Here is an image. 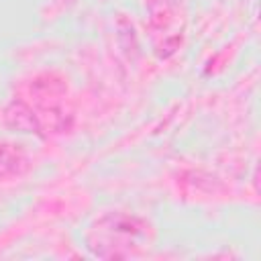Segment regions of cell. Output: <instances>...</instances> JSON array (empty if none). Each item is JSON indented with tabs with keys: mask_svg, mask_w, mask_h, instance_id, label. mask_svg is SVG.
<instances>
[{
	"mask_svg": "<svg viewBox=\"0 0 261 261\" xmlns=\"http://www.w3.org/2000/svg\"><path fill=\"white\" fill-rule=\"evenodd\" d=\"M20 163H22V159H20L18 151L6 149V147L0 149V177L18 173V165H20Z\"/></svg>",
	"mask_w": 261,
	"mask_h": 261,
	"instance_id": "3957f363",
	"label": "cell"
},
{
	"mask_svg": "<svg viewBox=\"0 0 261 261\" xmlns=\"http://www.w3.org/2000/svg\"><path fill=\"white\" fill-rule=\"evenodd\" d=\"M92 232H96V239H90V249L102 241H106V245L102 247H126L145 239L147 224L141 218L128 214H106L100 220H96Z\"/></svg>",
	"mask_w": 261,
	"mask_h": 261,
	"instance_id": "6da1fadb",
	"label": "cell"
},
{
	"mask_svg": "<svg viewBox=\"0 0 261 261\" xmlns=\"http://www.w3.org/2000/svg\"><path fill=\"white\" fill-rule=\"evenodd\" d=\"M6 118L12 122V126H16L18 130H24V133H35L39 128L35 114H31V110L22 102H14L10 106V110L6 112Z\"/></svg>",
	"mask_w": 261,
	"mask_h": 261,
	"instance_id": "7a4b0ae2",
	"label": "cell"
}]
</instances>
